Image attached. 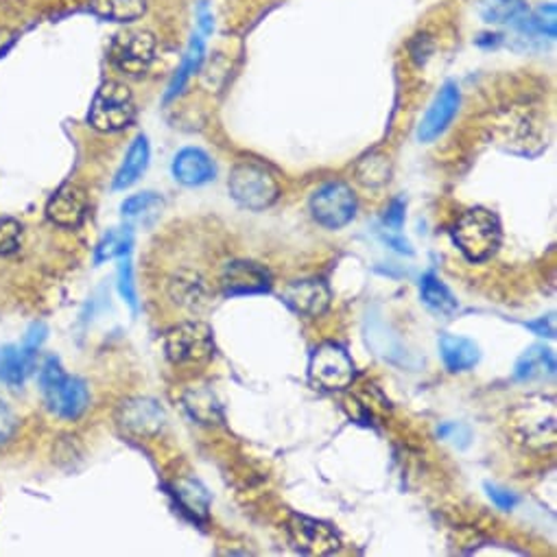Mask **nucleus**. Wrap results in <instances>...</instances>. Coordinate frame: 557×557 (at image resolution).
<instances>
[{
	"label": "nucleus",
	"instance_id": "1",
	"mask_svg": "<svg viewBox=\"0 0 557 557\" xmlns=\"http://www.w3.org/2000/svg\"><path fill=\"white\" fill-rule=\"evenodd\" d=\"M503 230L498 216L487 208H472L453 227V240L470 262H485L500 247Z\"/></svg>",
	"mask_w": 557,
	"mask_h": 557
},
{
	"label": "nucleus",
	"instance_id": "2",
	"mask_svg": "<svg viewBox=\"0 0 557 557\" xmlns=\"http://www.w3.org/2000/svg\"><path fill=\"white\" fill-rule=\"evenodd\" d=\"M40 387L49 409L66 420H77L90 403L86 383L82 379L69 376L55 357H49L42 363Z\"/></svg>",
	"mask_w": 557,
	"mask_h": 557
},
{
	"label": "nucleus",
	"instance_id": "3",
	"mask_svg": "<svg viewBox=\"0 0 557 557\" xmlns=\"http://www.w3.org/2000/svg\"><path fill=\"white\" fill-rule=\"evenodd\" d=\"M227 190L232 199L247 210H264L281 197V184H277L275 173L253 160L234 164L227 180Z\"/></svg>",
	"mask_w": 557,
	"mask_h": 557
},
{
	"label": "nucleus",
	"instance_id": "4",
	"mask_svg": "<svg viewBox=\"0 0 557 557\" xmlns=\"http://www.w3.org/2000/svg\"><path fill=\"white\" fill-rule=\"evenodd\" d=\"M520 442L533 450H546L555 444V400L550 396H529L511 416Z\"/></svg>",
	"mask_w": 557,
	"mask_h": 557
},
{
	"label": "nucleus",
	"instance_id": "5",
	"mask_svg": "<svg viewBox=\"0 0 557 557\" xmlns=\"http://www.w3.org/2000/svg\"><path fill=\"white\" fill-rule=\"evenodd\" d=\"M136 119V103L134 97L129 92L127 86L119 84V82H106L92 103H90V112H88V121L97 132H121L127 129Z\"/></svg>",
	"mask_w": 557,
	"mask_h": 557
},
{
	"label": "nucleus",
	"instance_id": "6",
	"mask_svg": "<svg viewBox=\"0 0 557 557\" xmlns=\"http://www.w3.org/2000/svg\"><path fill=\"white\" fill-rule=\"evenodd\" d=\"M164 352L173 366H203L214 355V337L203 322H184L166 331Z\"/></svg>",
	"mask_w": 557,
	"mask_h": 557
},
{
	"label": "nucleus",
	"instance_id": "7",
	"mask_svg": "<svg viewBox=\"0 0 557 557\" xmlns=\"http://www.w3.org/2000/svg\"><path fill=\"white\" fill-rule=\"evenodd\" d=\"M355 361L339 344H322L309 359V381L324 392H344L355 381Z\"/></svg>",
	"mask_w": 557,
	"mask_h": 557
},
{
	"label": "nucleus",
	"instance_id": "8",
	"mask_svg": "<svg viewBox=\"0 0 557 557\" xmlns=\"http://www.w3.org/2000/svg\"><path fill=\"white\" fill-rule=\"evenodd\" d=\"M315 221L329 230L348 225L357 214V195L346 182H329L311 197Z\"/></svg>",
	"mask_w": 557,
	"mask_h": 557
},
{
	"label": "nucleus",
	"instance_id": "9",
	"mask_svg": "<svg viewBox=\"0 0 557 557\" xmlns=\"http://www.w3.org/2000/svg\"><path fill=\"white\" fill-rule=\"evenodd\" d=\"M156 60V38L149 32L119 34L110 47V62L129 77L145 75Z\"/></svg>",
	"mask_w": 557,
	"mask_h": 557
},
{
	"label": "nucleus",
	"instance_id": "10",
	"mask_svg": "<svg viewBox=\"0 0 557 557\" xmlns=\"http://www.w3.org/2000/svg\"><path fill=\"white\" fill-rule=\"evenodd\" d=\"M289 535L298 550L309 555H333L342 548L335 529L322 520L294 513L289 520Z\"/></svg>",
	"mask_w": 557,
	"mask_h": 557
},
{
	"label": "nucleus",
	"instance_id": "11",
	"mask_svg": "<svg viewBox=\"0 0 557 557\" xmlns=\"http://www.w3.org/2000/svg\"><path fill=\"white\" fill-rule=\"evenodd\" d=\"M221 287L230 298L267 294L271 289V273L253 260H234L221 273Z\"/></svg>",
	"mask_w": 557,
	"mask_h": 557
},
{
	"label": "nucleus",
	"instance_id": "12",
	"mask_svg": "<svg viewBox=\"0 0 557 557\" xmlns=\"http://www.w3.org/2000/svg\"><path fill=\"white\" fill-rule=\"evenodd\" d=\"M166 416L151 398H132L119 409V424L134 437H156L164 429Z\"/></svg>",
	"mask_w": 557,
	"mask_h": 557
},
{
	"label": "nucleus",
	"instance_id": "13",
	"mask_svg": "<svg viewBox=\"0 0 557 557\" xmlns=\"http://www.w3.org/2000/svg\"><path fill=\"white\" fill-rule=\"evenodd\" d=\"M459 106H461V95H459V88L457 84L448 82L440 95L433 99L429 112L424 114L422 119V125L418 129V138L420 143H433L435 138H440L448 125L453 123V119L457 116L459 112Z\"/></svg>",
	"mask_w": 557,
	"mask_h": 557
},
{
	"label": "nucleus",
	"instance_id": "14",
	"mask_svg": "<svg viewBox=\"0 0 557 557\" xmlns=\"http://www.w3.org/2000/svg\"><path fill=\"white\" fill-rule=\"evenodd\" d=\"M283 302L298 315L320 318L331 307V292L318 277H309V281L287 285L283 292Z\"/></svg>",
	"mask_w": 557,
	"mask_h": 557
},
{
	"label": "nucleus",
	"instance_id": "15",
	"mask_svg": "<svg viewBox=\"0 0 557 557\" xmlns=\"http://www.w3.org/2000/svg\"><path fill=\"white\" fill-rule=\"evenodd\" d=\"M88 214L86 190L77 184H64L47 206V216L60 227H79Z\"/></svg>",
	"mask_w": 557,
	"mask_h": 557
},
{
	"label": "nucleus",
	"instance_id": "16",
	"mask_svg": "<svg viewBox=\"0 0 557 557\" xmlns=\"http://www.w3.org/2000/svg\"><path fill=\"white\" fill-rule=\"evenodd\" d=\"M496 134L500 145L507 151H513L520 156H535L542 151V140L535 127L524 116H509V121L498 123Z\"/></svg>",
	"mask_w": 557,
	"mask_h": 557
},
{
	"label": "nucleus",
	"instance_id": "17",
	"mask_svg": "<svg viewBox=\"0 0 557 557\" xmlns=\"http://www.w3.org/2000/svg\"><path fill=\"white\" fill-rule=\"evenodd\" d=\"M173 177L184 186H201L214 180V164L210 156L201 149L186 147L173 160Z\"/></svg>",
	"mask_w": 557,
	"mask_h": 557
},
{
	"label": "nucleus",
	"instance_id": "18",
	"mask_svg": "<svg viewBox=\"0 0 557 557\" xmlns=\"http://www.w3.org/2000/svg\"><path fill=\"white\" fill-rule=\"evenodd\" d=\"M513 376L522 383H542L555 376V357L544 346H531L516 361Z\"/></svg>",
	"mask_w": 557,
	"mask_h": 557
},
{
	"label": "nucleus",
	"instance_id": "19",
	"mask_svg": "<svg viewBox=\"0 0 557 557\" xmlns=\"http://www.w3.org/2000/svg\"><path fill=\"white\" fill-rule=\"evenodd\" d=\"M440 355H442L444 366L450 372H468L481 359L479 346L472 339H466L459 335H442L440 337Z\"/></svg>",
	"mask_w": 557,
	"mask_h": 557
},
{
	"label": "nucleus",
	"instance_id": "20",
	"mask_svg": "<svg viewBox=\"0 0 557 557\" xmlns=\"http://www.w3.org/2000/svg\"><path fill=\"white\" fill-rule=\"evenodd\" d=\"M420 298L429 311H433L440 318H453L459 309L457 298L450 294V289L440 281L435 273H424L420 281Z\"/></svg>",
	"mask_w": 557,
	"mask_h": 557
},
{
	"label": "nucleus",
	"instance_id": "21",
	"mask_svg": "<svg viewBox=\"0 0 557 557\" xmlns=\"http://www.w3.org/2000/svg\"><path fill=\"white\" fill-rule=\"evenodd\" d=\"M171 296L175 298L177 305H182L190 311H199L210 302L206 283L197 273H190V271L177 273V277L171 283Z\"/></svg>",
	"mask_w": 557,
	"mask_h": 557
},
{
	"label": "nucleus",
	"instance_id": "22",
	"mask_svg": "<svg viewBox=\"0 0 557 557\" xmlns=\"http://www.w3.org/2000/svg\"><path fill=\"white\" fill-rule=\"evenodd\" d=\"M147 164H149V143H147L145 136H138L132 143V147H129V151H127V156H125V160H123V164H121V169L114 177V188L125 190L132 184H136L138 177L147 171Z\"/></svg>",
	"mask_w": 557,
	"mask_h": 557
},
{
	"label": "nucleus",
	"instance_id": "23",
	"mask_svg": "<svg viewBox=\"0 0 557 557\" xmlns=\"http://www.w3.org/2000/svg\"><path fill=\"white\" fill-rule=\"evenodd\" d=\"M184 407L193 420L199 424H216L221 422V405L208 387H193L184 394Z\"/></svg>",
	"mask_w": 557,
	"mask_h": 557
},
{
	"label": "nucleus",
	"instance_id": "24",
	"mask_svg": "<svg viewBox=\"0 0 557 557\" xmlns=\"http://www.w3.org/2000/svg\"><path fill=\"white\" fill-rule=\"evenodd\" d=\"M518 27V32L527 38H548L553 40L557 34V14H555V5H542L533 12H524V16L513 23Z\"/></svg>",
	"mask_w": 557,
	"mask_h": 557
},
{
	"label": "nucleus",
	"instance_id": "25",
	"mask_svg": "<svg viewBox=\"0 0 557 557\" xmlns=\"http://www.w3.org/2000/svg\"><path fill=\"white\" fill-rule=\"evenodd\" d=\"M203 55H206V49H203V40L199 36H195L188 45V51L180 64V69L175 71L171 84H169V90H166V101L175 99L177 95H182V90L186 88V84L190 82V77L201 69L203 64Z\"/></svg>",
	"mask_w": 557,
	"mask_h": 557
},
{
	"label": "nucleus",
	"instance_id": "26",
	"mask_svg": "<svg viewBox=\"0 0 557 557\" xmlns=\"http://www.w3.org/2000/svg\"><path fill=\"white\" fill-rule=\"evenodd\" d=\"M90 10L106 21L132 23L147 12V0H90Z\"/></svg>",
	"mask_w": 557,
	"mask_h": 557
},
{
	"label": "nucleus",
	"instance_id": "27",
	"mask_svg": "<svg viewBox=\"0 0 557 557\" xmlns=\"http://www.w3.org/2000/svg\"><path fill=\"white\" fill-rule=\"evenodd\" d=\"M357 180L368 188H381L392 180V160L387 153L372 151L357 164Z\"/></svg>",
	"mask_w": 557,
	"mask_h": 557
},
{
	"label": "nucleus",
	"instance_id": "28",
	"mask_svg": "<svg viewBox=\"0 0 557 557\" xmlns=\"http://www.w3.org/2000/svg\"><path fill=\"white\" fill-rule=\"evenodd\" d=\"M32 366L34 363L25 357V352L18 346L0 348V381H5L10 387H21Z\"/></svg>",
	"mask_w": 557,
	"mask_h": 557
},
{
	"label": "nucleus",
	"instance_id": "29",
	"mask_svg": "<svg viewBox=\"0 0 557 557\" xmlns=\"http://www.w3.org/2000/svg\"><path fill=\"white\" fill-rule=\"evenodd\" d=\"M162 208H164V201L158 193H138L121 203V212L125 219L143 221V223H151L153 219H158Z\"/></svg>",
	"mask_w": 557,
	"mask_h": 557
},
{
	"label": "nucleus",
	"instance_id": "30",
	"mask_svg": "<svg viewBox=\"0 0 557 557\" xmlns=\"http://www.w3.org/2000/svg\"><path fill=\"white\" fill-rule=\"evenodd\" d=\"M132 245H134L132 227H114L99 240L95 249V262L101 264L112 258H123L132 251Z\"/></svg>",
	"mask_w": 557,
	"mask_h": 557
},
{
	"label": "nucleus",
	"instance_id": "31",
	"mask_svg": "<svg viewBox=\"0 0 557 557\" xmlns=\"http://www.w3.org/2000/svg\"><path fill=\"white\" fill-rule=\"evenodd\" d=\"M175 496L180 500V505L193 513L195 518H206L208 516V507H210V496L208 492L193 479H182L175 485Z\"/></svg>",
	"mask_w": 557,
	"mask_h": 557
},
{
	"label": "nucleus",
	"instance_id": "32",
	"mask_svg": "<svg viewBox=\"0 0 557 557\" xmlns=\"http://www.w3.org/2000/svg\"><path fill=\"white\" fill-rule=\"evenodd\" d=\"M23 243V225L16 219L0 216V256L14 253Z\"/></svg>",
	"mask_w": 557,
	"mask_h": 557
},
{
	"label": "nucleus",
	"instance_id": "33",
	"mask_svg": "<svg viewBox=\"0 0 557 557\" xmlns=\"http://www.w3.org/2000/svg\"><path fill=\"white\" fill-rule=\"evenodd\" d=\"M119 292H121L123 300L129 305V309L136 313L138 311V292H136V283H134V267H132V260L125 256L119 267Z\"/></svg>",
	"mask_w": 557,
	"mask_h": 557
},
{
	"label": "nucleus",
	"instance_id": "34",
	"mask_svg": "<svg viewBox=\"0 0 557 557\" xmlns=\"http://www.w3.org/2000/svg\"><path fill=\"white\" fill-rule=\"evenodd\" d=\"M47 326L45 324H34L32 329H29V333H27V337H25V344H23V352H25V357L34 363V359H36V352L40 350V346L45 344V339H47Z\"/></svg>",
	"mask_w": 557,
	"mask_h": 557
},
{
	"label": "nucleus",
	"instance_id": "35",
	"mask_svg": "<svg viewBox=\"0 0 557 557\" xmlns=\"http://www.w3.org/2000/svg\"><path fill=\"white\" fill-rule=\"evenodd\" d=\"M485 490H487V496L492 498V503H494L498 509H503V511L513 509V507H516V503H518V496H516L511 490H507V487H500V485L487 483V485H485Z\"/></svg>",
	"mask_w": 557,
	"mask_h": 557
},
{
	"label": "nucleus",
	"instance_id": "36",
	"mask_svg": "<svg viewBox=\"0 0 557 557\" xmlns=\"http://www.w3.org/2000/svg\"><path fill=\"white\" fill-rule=\"evenodd\" d=\"M16 431V416L14 411L0 400V444H5Z\"/></svg>",
	"mask_w": 557,
	"mask_h": 557
},
{
	"label": "nucleus",
	"instance_id": "37",
	"mask_svg": "<svg viewBox=\"0 0 557 557\" xmlns=\"http://www.w3.org/2000/svg\"><path fill=\"white\" fill-rule=\"evenodd\" d=\"M385 225L396 234L403 230V225H405V201L403 199L392 201V206L385 212Z\"/></svg>",
	"mask_w": 557,
	"mask_h": 557
},
{
	"label": "nucleus",
	"instance_id": "38",
	"mask_svg": "<svg viewBox=\"0 0 557 557\" xmlns=\"http://www.w3.org/2000/svg\"><path fill=\"white\" fill-rule=\"evenodd\" d=\"M527 329H531V331H533L535 335H540V337H548V339L555 337V320H553V315L540 318L537 322H529Z\"/></svg>",
	"mask_w": 557,
	"mask_h": 557
},
{
	"label": "nucleus",
	"instance_id": "39",
	"mask_svg": "<svg viewBox=\"0 0 557 557\" xmlns=\"http://www.w3.org/2000/svg\"><path fill=\"white\" fill-rule=\"evenodd\" d=\"M14 45V34L8 29H0V58H3Z\"/></svg>",
	"mask_w": 557,
	"mask_h": 557
}]
</instances>
